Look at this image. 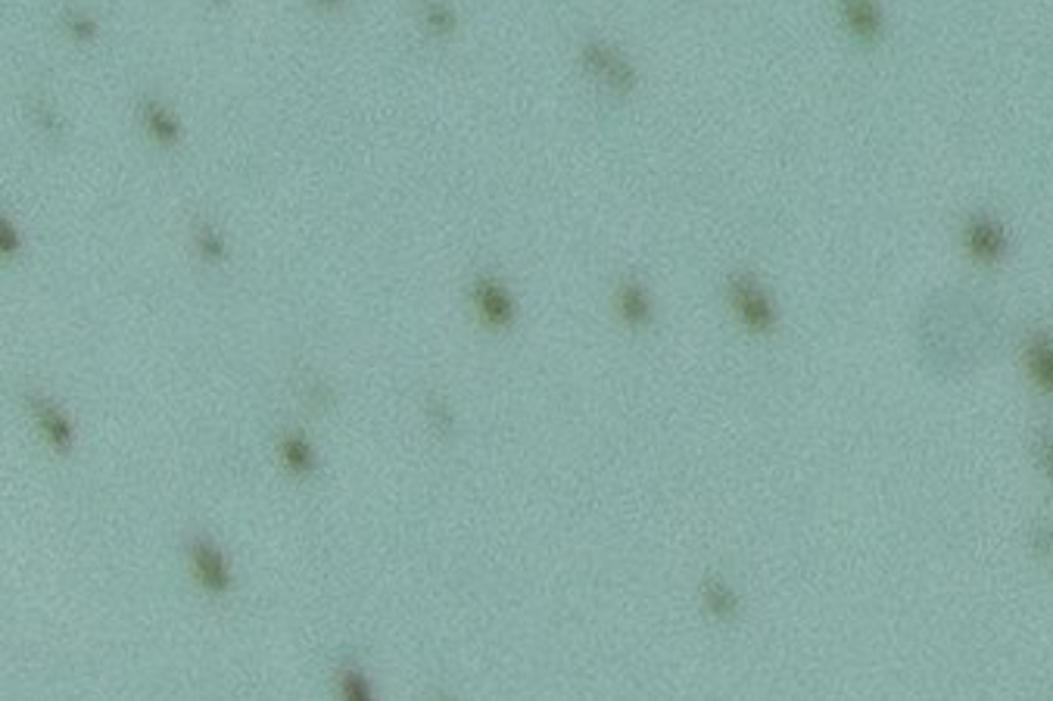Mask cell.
<instances>
[{
	"mask_svg": "<svg viewBox=\"0 0 1053 701\" xmlns=\"http://www.w3.org/2000/svg\"><path fill=\"white\" fill-rule=\"evenodd\" d=\"M729 309L748 334H770L776 328V306L770 290L748 272H736L726 281Z\"/></svg>",
	"mask_w": 1053,
	"mask_h": 701,
	"instance_id": "cell-1",
	"label": "cell"
},
{
	"mask_svg": "<svg viewBox=\"0 0 1053 701\" xmlns=\"http://www.w3.org/2000/svg\"><path fill=\"white\" fill-rule=\"evenodd\" d=\"M580 57H583V69L589 72V78H596L602 88H608L611 94H633L639 75H636L633 63L617 47H611L605 41H589V44H583Z\"/></svg>",
	"mask_w": 1053,
	"mask_h": 701,
	"instance_id": "cell-2",
	"label": "cell"
},
{
	"mask_svg": "<svg viewBox=\"0 0 1053 701\" xmlns=\"http://www.w3.org/2000/svg\"><path fill=\"white\" fill-rule=\"evenodd\" d=\"M191 568H194L197 583L209 592V596H228L231 592L234 577H231L228 561H225L222 549L203 533H197L191 539Z\"/></svg>",
	"mask_w": 1053,
	"mask_h": 701,
	"instance_id": "cell-3",
	"label": "cell"
},
{
	"mask_svg": "<svg viewBox=\"0 0 1053 701\" xmlns=\"http://www.w3.org/2000/svg\"><path fill=\"white\" fill-rule=\"evenodd\" d=\"M471 300H474V309L486 328H493V331L511 328V321H515V300H511L508 287L499 278L480 275L471 287Z\"/></svg>",
	"mask_w": 1053,
	"mask_h": 701,
	"instance_id": "cell-4",
	"label": "cell"
},
{
	"mask_svg": "<svg viewBox=\"0 0 1053 701\" xmlns=\"http://www.w3.org/2000/svg\"><path fill=\"white\" fill-rule=\"evenodd\" d=\"M835 10H839V19L848 29V35L857 38L860 44L882 41L885 13L879 7V0H835Z\"/></svg>",
	"mask_w": 1053,
	"mask_h": 701,
	"instance_id": "cell-5",
	"label": "cell"
},
{
	"mask_svg": "<svg viewBox=\"0 0 1053 701\" xmlns=\"http://www.w3.org/2000/svg\"><path fill=\"white\" fill-rule=\"evenodd\" d=\"M29 412H32V418L38 421L44 440H47L53 449L63 452V455L72 452V446H75V427H72V421L66 418V412L57 406V402H50V399L41 396V393H29Z\"/></svg>",
	"mask_w": 1053,
	"mask_h": 701,
	"instance_id": "cell-6",
	"label": "cell"
},
{
	"mask_svg": "<svg viewBox=\"0 0 1053 701\" xmlns=\"http://www.w3.org/2000/svg\"><path fill=\"white\" fill-rule=\"evenodd\" d=\"M966 247L976 259L994 262L1004 256V228L997 225L988 215H972L966 222Z\"/></svg>",
	"mask_w": 1053,
	"mask_h": 701,
	"instance_id": "cell-7",
	"label": "cell"
},
{
	"mask_svg": "<svg viewBox=\"0 0 1053 701\" xmlns=\"http://www.w3.org/2000/svg\"><path fill=\"white\" fill-rule=\"evenodd\" d=\"M617 312H620V318H624L630 328H648V325H652V318H655L652 293L645 290L642 281L627 278L624 284L617 287Z\"/></svg>",
	"mask_w": 1053,
	"mask_h": 701,
	"instance_id": "cell-8",
	"label": "cell"
},
{
	"mask_svg": "<svg viewBox=\"0 0 1053 701\" xmlns=\"http://www.w3.org/2000/svg\"><path fill=\"white\" fill-rule=\"evenodd\" d=\"M701 599H705L708 611H711L717 620H736V617H739V608H742L739 592H736L733 586H729L723 577H711V580L705 583V589H701Z\"/></svg>",
	"mask_w": 1053,
	"mask_h": 701,
	"instance_id": "cell-9",
	"label": "cell"
},
{
	"mask_svg": "<svg viewBox=\"0 0 1053 701\" xmlns=\"http://www.w3.org/2000/svg\"><path fill=\"white\" fill-rule=\"evenodd\" d=\"M141 116H144V125H147V131L153 134L156 144H162V147H175V144H178L181 125H178V119L166 110V106L156 103V100H147L144 110H141Z\"/></svg>",
	"mask_w": 1053,
	"mask_h": 701,
	"instance_id": "cell-10",
	"label": "cell"
},
{
	"mask_svg": "<svg viewBox=\"0 0 1053 701\" xmlns=\"http://www.w3.org/2000/svg\"><path fill=\"white\" fill-rule=\"evenodd\" d=\"M281 462H284V468L290 471V474H296V477H309L312 471H315V449H312V443L306 440V437H300V434H287V437H281Z\"/></svg>",
	"mask_w": 1053,
	"mask_h": 701,
	"instance_id": "cell-11",
	"label": "cell"
},
{
	"mask_svg": "<svg viewBox=\"0 0 1053 701\" xmlns=\"http://www.w3.org/2000/svg\"><path fill=\"white\" fill-rule=\"evenodd\" d=\"M337 686H340V695H343L346 701H371V698H374L371 680L365 677L362 667H356V664H343V667H340Z\"/></svg>",
	"mask_w": 1053,
	"mask_h": 701,
	"instance_id": "cell-12",
	"label": "cell"
},
{
	"mask_svg": "<svg viewBox=\"0 0 1053 701\" xmlns=\"http://www.w3.org/2000/svg\"><path fill=\"white\" fill-rule=\"evenodd\" d=\"M194 240H197V250H200V256H203L206 262H212V265L225 262V256H228V250H225V237H222L219 231H215V225H212V222H197V228H194Z\"/></svg>",
	"mask_w": 1053,
	"mask_h": 701,
	"instance_id": "cell-13",
	"label": "cell"
},
{
	"mask_svg": "<svg viewBox=\"0 0 1053 701\" xmlns=\"http://www.w3.org/2000/svg\"><path fill=\"white\" fill-rule=\"evenodd\" d=\"M1032 368L1044 387H1053V343L1047 337L1032 340Z\"/></svg>",
	"mask_w": 1053,
	"mask_h": 701,
	"instance_id": "cell-14",
	"label": "cell"
},
{
	"mask_svg": "<svg viewBox=\"0 0 1053 701\" xmlns=\"http://www.w3.org/2000/svg\"><path fill=\"white\" fill-rule=\"evenodd\" d=\"M424 25L434 35H452L455 32V13L446 7V4H437V0H430V4L424 7Z\"/></svg>",
	"mask_w": 1053,
	"mask_h": 701,
	"instance_id": "cell-15",
	"label": "cell"
},
{
	"mask_svg": "<svg viewBox=\"0 0 1053 701\" xmlns=\"http://www.w3.org/2000/svg\"><path fill=\"white\" fill-rule=\"evenodd\" d=\"M427 418H430V424H434V430H440V434H449V430H452V412H449V406H446V399H430L427 402Z\"/></svg>",
	"mask_w": 1053,
	"mask_h": 701,
	"instance_id": "cell-16",
	"label": "cell"
},
{
	"mask_svg": "<svg viewBox=\"0 0 1053 701\" xmlns=\"http://www.w3.org/2000/svg\"><path fill=\"white\" fill-rule=\"evenodd\" d=\"M0 247H4V256H13L19 250V234H16V225L4 219V225H0Z\"/></svg>",
	"mask_w": 1053,
	"mask_h": 701,
	"instance_id": "cell-17",
	"label": "cell"
},
{
	"mask_svg": "<svg viewBox=\"0 0 1053 701\" xmlns=\"http://www.w3.org/2000/svg\"><path fill=\"white\" fill-rule=\"evenodd\" d=\"M72 32H75L78 38H91V35H94V29H91L88 19H72Z\"/></svg>",
	"mask_w": 1053,
	"mask_h": 701,
	"instance_id": "cell-18",
	"label": "cell"
},
{
	"mask_svg": "<svg viewBox=\"0 0 1053 701\" xmlns=\"http://www.w3.org/2000/svg\"><path fill=\"white\" fill-rule=\"evenodd\" d=\"M1047 455H1050V471H1053V443L1047 446Z\"/></svg>",
	"mask_w": 1053,
	"mask_h": 701,
	"instance_id": "cell-19",
	"label": "cell"
},
{
	"mask_svg": "<svg viewBox=\"0 0 1053 701\" xmlns=\"http://www.w3.org/2000/svg\"><path fill=\"white\" fill-rule=\"evenodd\" d=\"M321 4H337V0H321Z\"/></svg>",
	"mask_w": 1053,
	"mask_h": 701,
	"instance_id": "cell-20",
	"label": "cell"
}]
</instances>
